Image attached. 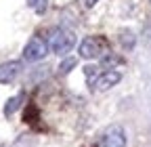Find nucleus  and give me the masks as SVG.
I'll return each instance as SVG.
<instances>
[{"mask_svg":"<svg viewBox=\"0 0 151 147\" xmlns=\"http://www.w3.org/2000/svg\"><path fill=\"white\" fill-rule=\"evenodd\" d=\"M21 69H23L21 61H4L0 65V84H11L21 74Z\"/></svg>","mask_w":151,"mask_h":147,"instance_id":"obj_6","label":"nucleus"},{"mask_svg":"<svg viewBox=\"0 0 151 147\" xmlns=\"http://www.w3.org/2000/svg\"><path fill=\"white\" fill-rule=\"evenodd\" d=\"M48 42L42 38V36H32L27 40L25 48H23V59L29 61V63H36V61H42L46 55H48Z\"/></svg>","mask_w":151,"mask_h":147,"instance_id":"obj_3","label":"nucleus"},{"mask_svg":"<svg viewBox=\"0 0 151 147\" xmlns=\"http://www.w3.org/2000/svg\"><path fill=\"white\" fill-rule=\"evenodd\" d=\"M120 80H122V74H120L118 69H107V71L99 74L97 80L92 82V90H101V93H103V90L113 88Z\"/></svg>","mask_w":151,"mask_h":147,"instance_id":"obj_5","label":"nucleus"},{"mask_svg":"<svg viewBox=\"0 0 151 147\" xmlns=\"http://www.w3.org/2000/svg\"><path fill=\"white\" fill-rule=\"evenodd\" d=\"M122 63H124V59L120 57V55H116V53H105L103 57H101V67H103L105 71L118 67V65H122Z\"/></svg>","mask_w":151,"mask_h":147,"instance_id":"obj_7","label":"nucleus"},{"mask_svg":"<svg viewBox=\"0 0 151 147\" xmlns=\"http://www.w3.org/2000/svg\"><path fill=\"white\" fill-rule=\"evenodd\" d=\"M97 2H99V0H84V6H86V9H92Z\"/></svg>","mask_w":151,"mask_h":147,"instance_id":"obj_13","label":"nucleus"},{"mask_svg":"<svg viewBox=\"0 0 151 147\" xmlns=\"http://www.w3.org/2000/svg\"><path fill=\"white\" fill-rule=\"evenodd\" d=\"M78 53L82 59H99L107 53V40L101 36H86L78 46Z\"/></svg>","mask_w":151,"mask_h":147,"instance_id":"obj_2","label":"nucleus"},{"mask_svg":"<svg viewBox=\"0 0 151 147\" xmlns=\"http://www.w3.org/2000/svg\"><path fill=\"white\" fill-rule=\"evenodd\" d=\"M120 40H122L124 48L128 50V48H132V46H134V34H132V32H122V36H120Z\"/></svg>","mask_w":151,"mask_h":147,"instance_id":"obj_11","label":"nucleus"},{"mask_svg":"<svg viewBox=\"0 0 151 147\" xmlns=\"http://www.w3.org/2000/svg\"><path fill=\"white\" fill-rule=\"evenodd\" d=\"M21 101H23V95H17V97H11L9 101H6V105H4V116L9 118V116H13L17 109H19V105H21Z\"/></svg>","mask_w":151,"mask_h":147,"instance_id":"obj_8","label":"nucleus"},{"mask_svg":"<svg viewBox=\"0 0 151 147\" xmlns=\"http://www.w3.org/2000/svg\"><path fill=\"white\" fill-rule=\"evenodd\" d=\"M84 76H86L88 84L92 86V82L97 80V67H94V65H86V67H84Z\"/></svg>","mask_w":151,"mask_h":147,"instance_id":"obj_12","label":"nucleus"},{"mask_svg":"<svg viewBox=\"0 0 151 147\" xmlns=\"http://www.w3.org/2000/svg\"><path fill=\"white\" fill-rule=\"evenodd\" d=\"M149 2H151V0H149Z\"/></svg>","mask_w":151,"mask_h":147,"instance_id":"obj_14","label":"nucleus"},{"mask_svg":"<svg viewBox=\"0 0 151 147\" xmlns=\"http://www.w3.org/2000/svg\"><path fill=\"white\" fill-rule=\"evenodd\" d=\"M76 46V34L67 27H55L48 36V48L59 55V57H67L71 48Z\"/></svg>","mask_w":151,"mask_h":147,"instance_id":"obj_1","label":"nucleus"},{"mask_svg":"<svg viewBox=\"0 0 151 147\" xmlns=\"http://www.w3.org/2000/svg\"><path fill=\"white\" fill-rule=\"evenodd\" d=\"M27 6L36 13V15H44L48 9V0H27Z\"/></svg>","mask_w":151,"mask_h":147,"instance_id":"obj_9","label":"nucleus"},{"mask_svg":"<svg viewBox=\"0 0 151 147\" xmlns=\"http://www.w3.org/2000/svg\"><path fill=\"white\" fill-rule=\"evenodd\" d=\"M76 65H78V59L76 57H63V61H61V65H59V74H69Z\"/></svg>","mask_w":151,"mask_h":147,"instance_id":"obj_10","label":"nucleus"},{"mask_svg":"<svg viewBox=\"0 0 151 147\" xmlns=\"http://www.w3.org/2000/svg\"><path fill=\"white\" fill-rule=\"evenodd\" d=\"M101 147H126V133L122 126H109L101 137Z\"/></svg>","mask_w":151,"mask_h":147,"instance_id":"obj_4","label":"nucleus"}]
</instances>
